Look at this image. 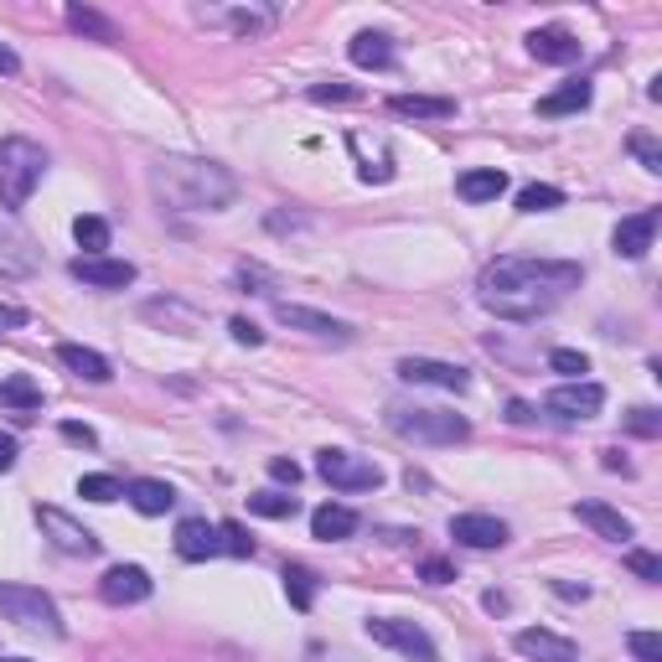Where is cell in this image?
I'll use <instances>...</instances> for the list:
<instances>
[{
	"label": "cell",
	"instance_id": "cell-51",
	"mask_svg": "<svg viewBox=\"0 0 662 662\" xmlns=\"http://www.w3.org/2000/svg\"><path fill=\"white\" fill-rule=\"evenodd\" d=\"M16 68H21V58L5 47V42H0V73H16Z\"/></svg>",
	"mask_w": 662,
	"mask_h": 662
},
{
	"label": "cell",
	"instance_id": "cell-23",
	"mask_svg": "<svg viewBox=\"0 0 662 662\" xmlns=\"http://www.w3.org/2000/svg\"><path fill=\"white\" fill-rule=\"evenodd\" d=\"M575 518H580L584 528H595L601 539H611V544H626L637 528H631V518H622L616 507H605V503H575Z\"/></svg>",
	"mask_w": 662,
	"mask_h": 662
},
{
	"label": "cell",
	"instance_id": "cell-1",
	"mask_svg": "<svg viewBox=\"0 0 662 662\" xmlns=\"http://www.w3.org/2000/svg\"><path fill=\"white\" fill-rule=\"evenodd\" d=\"M584 270L575 259H523V253H503L492 259L482 280H476V300L503 321H539L548 316L569 291H580Z\"/></svg>",
	"mask_w": 662,
	"mask_h": 662
},
{
	"label": "cell",
	"instance_id": "cell-21",
	"mask_svg": "<svg viewBox=\"0 0 662 662\" xmlns=\"http://www.w3.org/2000/svg\"><path fill=\"white\" fill-rule=\"evenodd\" d=\"M140 316L156 321V327H166V331H176V336H197V331H202V311L181 306V300H145Z\"/></svg>",
	"mask_w": 662,
	"mask_h": 662
},
{
	"label": "cell",
	"instance_id": "cell-25",
	"mask_svg": "<svg viewBox=\"0 0 662 662\" xmlns=\"http://www.w3.org/2000/svg\"><path fill=\"white\" fill-rule=\"evenodd\" d=\"M311 533L321 539V544H342V539H352L357 533V512L342 503H327L311 512Z\"/></svg>",
	"mask_w": 662,
	"mask_h": 662
},
{
	"label": "cell",
	"instance_id": "cell-18",
	"mask_svg": "<svg viewBox=\"0 0 662 662\" xmlns=\"http://www.w3.org/2000/svg\"><path fill=\"white\" fill-rule=\"evenodd\" d=\"M512 647H518L523 658H533V662H575V658H580V647L569 642V637L544 631V626H523V631L512 637Z\"/></svg>",
	"mask_w": 662,
	"mask_h": 662
},
{
	"label": "cell",
	"instance_id": "cell-42",
	"mask_svg": "<svg viewBox=\"0 0 662 662\" xmlns=\"http://www.w3.org/2000/svg\"><path fill=\"white\" fill-rule=\"evenodd\" d=\"M626 565H631V575H642L647 584L662 580V559H658V554H647V548H631V554H626Z\"/></svg>",
	"mask_w": 662,
	"mask_h": 662
},
{
	"label": "cell",
	"instance_id": "cell-26",
	"mask_svg": "<svg viewBox=\"0 0 662 662\" xmlns=\"http://www.w3.org/2000/svg\"><path fill=\"white\" fill-rule=\"evenodd\" d=\"M389 109L399 119H450L456 115V98H446V94H393Z\"/></svg>",
	"mask_w": 662,
	"mask_h": 662
},
{
	"label": "cell",
	"instance_id": "cell-50",
	"mask_svg": "<svg viewBox=\"0 0 662 662\" xmlns=\"http://www.w3.org/2000/svg\"><path fill=\"white\" fill-rule=\"evenodd\" d=\"M0 327H26V311L21 306H0Z\"/></svg>",
	"mask_w": 662,
	"mask_h": 662
},
{
	"label": "cell",
	"instance_id": "cell-15",
	"mask_svg": "<svg viewBox=\"0 0 662 662\" xmlns=\"http://www.w3.org/2000/svg\"><path fill=\"white\" fill-rule=\"evenodd\" d=\"M98 595L109 605H140V601H151V575L140 565H109L104 580H98Z\"/></svg>",
	"mask_w": 662,
	"mask_h": 662
},
{
	"label": "cell",
	"instance_id": "cell-22",
	"mask_svg": "<svg viewBox=\"0 0 662 662\" xmlns=\"http://www.w3.org/2000/svg\"><path fill=\"white\" fill-rule=\"evenodd\" d=\"M58 363L73 373V378H83V383H109V378H115V373H109V357L94 347H79V342H62Z\"/></svg>",
	"mask_w": 662,
	"mask_h": 662
},
{
	"label": "cell",
	"instance_id": "cell-35",
	"mask_svg": "<svg viewBox=\"0 0 662 662\" xmlns=\"http://www.w3.org/2000/svg\"><path fill=\"white\" fill-rule=\"evenodd\" d=\"M68 26H73V32H88V37H98V42H115L119 37L115 21H104L98 11H88V5H68Z\"/></svg>",
	"mask_w": 662,
	"mask_h": 662
},
{
	"label": "cell",
	"instance_id": "cell-40",
	"mask_svg": "<svg viewBox=\"0 0 662 662\" xmlns=\"http://www.w3.org/2000/svg\"><path fill=\"white\" fill-rule=\"evenodd\" d=\"M217 533H223V554H238V559H253V539L244 533L238 523H217Z\"/></svg>",
	"mask_w": 662,
	"mask_h": 662
},
{
	"label": "cell",
	"instance_id": "cell-44",
	"mask_svg": "<svg viewBox=\"0 0 662 662\" xmlns=\"http://www.w3.org/2000/svg\"><path fill=\"white\" fill-rule=\"evenodd\" d=\"M311 98H316V104H352L357 88H347V83H316Z\"/></svg>",
	"mask_w": 662,
	"mask_h": 662
},
{
	"label": "cell",
	"instance_id": "cell-7",
	"mask_svg": "<svg viewBox=\"0 0 662 662\" xmlns=\"http://www.w3.org/2000/svg\"><path fill=\"white\" fill-rule=\"evenodd\" d=\"M42 270L37 238L16 223V213L0 208V280H32Z\"/></svg>",
	"mask_w": 662,
	"mask_h": 662
},
{
	"label": "cell",
	"instance_id": "cell-48",
	"mask_svg": "<svg viewBox=\"0 0 662 662\" xmlns=\"http://www.w3.org/2000/svg\"><path fill=\"white\" fill-rule=\"evenodd\" d=\"M270 476H274V482H285V487H295V482H300V466H295V461H285V456H274Z\"/></svg>",
	"mask_w": 662,
	"mask_h": 662
},
{
	"label": "cell",
	"instance_id": "cell-5",
	"mask_svg": "<svg viewBox=\"0 0 662 662\" xmlns=\"http://www.w3.org/2000/svg\"><path fill=\"white\" fill-rule=\"evenodd\" d=\"M316 476L336 492H373L383 487V466L373 456H357V450H321L316 456Z\"/></svg>",
	"mask_w": 662,
	"mask_h": 662
},
{
	"label": "cell",
	"instance_id": "cell-4",
	"mask_svg": "<svg viewBox=\"0 0 662 662\" xmlns=\"http://www.w3.org/2000/svg\"><path fill=\"white\" fill-rule=\"evenodd\" d=\"M389 429L414 446H461L471 435V419L450 410H389Z\"/></svg>",
	"mask_w": 662,
	"mask_h": 662
},
{
	"label": "cell",
	"instance_id": "cell-32",
	"mask_svg": "<svg viewBox=\"0 0 662 662\" xmlns=\"http://www.w3.org/2000/svg\"><path fill=\"white\" fill-rule=\"evenodd\" d=\"M280 580H285V595H291L295 611H311V605H316V575H311V569H306V565H285Z\"/></svg>",
	"mask_w": 662,
	"mask_h": 662
},
{
	"label": "cell",
	"instance_id": "cell-39",
	"mask_svg": "<svg viewBox=\"0 0 662 662\" xmlns=\"http://www.w3.org/2000/svg\"><path fill=\"white\" fill-rule=\"evenodd\" d=\"M548 368L565 373L569 383H580L584 373H590V357H584V352H575V347H554V352H548Z\"/></svg>",
	"mask_w": 662,
	"mask_h": 662
},
{
	"label": "cell",
	"instance_id": "cell-8",
	"mask_svg": "<svg viewBox=\"0 0 662 662\" xmlns=\"http://www.w3.org/2000/svg\"><path fill=\"white\" fill-rule=\"evenodd\" d=\"M368 637L378 647L399 652V658H410V662H435L429 631L425 626H414V622H399V616H368Z\"/></svg>",
	"mask_w": 662,
	"mask_h": 662
},
{
	"label": "cell",
	"instance_id": "cell-31",
	"mask_svg": "<svg viewBox=\"0 0 662 662\" xmlns=\"http://www.w3.org/2000/svg\"><path fill=\"white\" fill-rule=\"evenodd\" d=\"M79 497H83V503L109 507V503L125 497V487H119V476H109V471H88V476H79Z\"/></svg>",
	"mask_w": 662,
	"mask_h": 662
},
{
	"label": "cell",
	"instance_id": "cell-14",
	"mask_svg": "<svg viewBox=\"0 0 662 662\" xmlns=\"http://www.w3.org/2000/svg\"><path fill=\"white\" fill-rule=\"evenodd\" d=\"M73 280L94 285V291H125V285H135V264L109 259V253H83V259H73Z\"/></svg>",
	"mask_w": 662,
	"mask_h": 662
},
{
	"label": "cell",
	"instance_id": "cell-54",
	"mask_svg": "<svg viewBox=\"0 0 662 662\" xmlns=\"http://www.w3.org/2000/svg\"><path fill=\"white\" fill-rule=\"evenodd\" d=\"M5 662H32V658H5Z\"/></svg>",
	"mask_w": 662,
	"mask_h": 662
},
{
	"label": "cell",
	"instance_id": "cell-47",
	"mask_svg": "<svg viewBox=\"0 0 662 662\" xmlns=\"http://www.w3.org/2000/svg\"><path fill=\"white\" fill-rule=\"evenodd\" d=\"M429 584H450L456 580V569H450V559H425V569H419Z\"/></svg>",
	"mask_w": 662,
	"mask_h": 662
},
{
	"label": "cell",
	"instance_id": "cell-53",
	"mask_svg": "<svg viewBox=\"0 0 662 662\" xmlns=\"http://www.w3.org/2000/svg\"><path fill=\"white\" fill-rule=\"evenodd\" d=\"M507 419H512V425H528V419H533V410H528V404H512V410H507Z\"/></svg>",
	"mask_w": 662,
	"mask_h": 662
},
{
	"label": "cell",
	"instance_id": "cell-29",
	"mask_svg": "<svg viewBox=\"0 0 662 662\" xmlns=\"http://www.w3.org/2000/svg\"><path fill=\"white\" fill-rule=\"evenodd\" d=\"M456 192L466 197V202H497V197L507 192V176L497 172V166H482V172L461 176V181H456Z\"/></svg>",
	"mask_w": 662,
	"mask_h": 662
},
{
	"label": "cell",
	"instance_id": "cell-33",
	"mask_svg": "<svg viewBox=\"0 0 662 662\" xmlns=\"http://www.w3.org/2000/svg\"><path fill=\"white\" fill-rule=\"evenodd\" d=\"M73 238H79L83 253H104L109 249V223H104L98 213H79L73 217Z\"/></svg>",
	"mask_w": 662,
	"mask_h": 662
},
{
	"label": "cell",
	"instance_id": "cell-2",
	"mask_svg": "<svg viewBox=\"0 0 662 662\" xmlns=\"http://www.w3.org/2000/svg\"><path fill=\"white\" fill-rule=\"evenodd\" d=\"M145 181L161 208H172V213H217L238 197L234 172L208 156H161Z\"/></svg>",
	"mask_w": 662,
	"mask_h": 662
},
{
	"label": "cell",
	"instance_id": "cell-49",
	"mask_svg": "<svg viewBox=\"0 0 662 662\" xmlns=\"http://www.w3.org/2000/svg\"><path fill=\"white\" fill-rule=\"evenodd\" d=\"M11 466H16V435L0 429V471H11Z\"/></svg>",
	"mask_w": 662,
	"mask_h": 662
},
{
	"label": "cell",
	"instance_id": "cell-28",
	"mask_svg": "<svg viewBox=\"0 0 662 662\" xmlns=\"http://www.w3.org/2000/svg\"><path fill=\"white\" fill-rule=\"evenodd\" d=\"M590 98H595V88L584 79L565 83V88H554V94L539 98V115L544 119H559V115H580V109H590Z\"/></svg>",
	"mask_w": 662,
	"mask_h": 662
},
{
	"label": "cell",
	"instance_id": "cell-3",
	"mask_svg": "<svg viewBox=\"0 0 662 662\" xmlns=\"http://www.w3.org/2000/svg\"><path fill=\"white\" fill-rule=\"evenodd\" d=\"M42 176H47V151H42L37 140H26V135L0 140V208L5 213L37 192Z\"/></svg>",
	"mask_w": 662,
	"mask_h": 662
},
{
	"label": "cell",
	"instance_id": "cell-12",
	"mask_svg": "<svg viewBox=\"0 0 662 662\" xmlns=\"http://www.w3.org/2000/svg\"><path fill=\"white\" fill-rule=\"evenodd\" d=\"M544 410L554 414V419H595V414L605 410V389L601 383H590V378H580V383H559V389L544 399Z\"/></svg>",
	"mask_w": 662,
	"mask_h": 662
},
{
	"label": "cell",
	"instance_id": "cell-30",
	"mask_svg": "<svg viewBox=\"0 0 662 662\" xmlns=\"http://www.w3.org/2000/svg\"><path fill=\"white\" fill-rule=\"evenodd\" d=\"M347 145L357 151V161H363V166H357V176H363V181H389V176H393V161H389V151H383V145H368V135H352Z\"/></svg>",
	"mask_w": 662,
	"mask_h": 662
},
{
	"label": "cell",
	"instance_id": "cell-11",
	"mask_svg": "<svg viewBox=\"0 0 662 662\" xmlns=\"http://www.w3.org/2000/svg\"><path fill=\"white\" fill-rule=\"evenodd\" d=\"M274 321L291 331H306L316 342H352V327L347 321H336L327 311H311V306H291V300H274Z\"/></svg>",
	"mask_w": 662,
	"mask_h": 662
},
{
	"label": "cell",
	"instance_id": "cell-16",
	"mask_svg": "<svg viewBox=\"0 0 662 662\" xmlns=\"http://www.w3.org/2000/svg\"><path fill=\"white\" fill-rule=\"evenodd\" d=\"M176 554H181L187 565L217 559V554H223V533H217L208 518H181V523H176Z\"/></svg>",
	"mask_w": 662,
	"mask_h": 662
},
{
	"label": "cell",
	"instance_id": "cell-13",
	"mask_svg": "<svg viewBox=\"0 0 662 662\" xmlns=\"http://www.w3.org/2000/svg\"><path fill=\"white\" fill-rule=\"evenodd\" d=\"M399 378L404 383H429V389H446V393L471 389V373L461 363H440V357H404L399 363Z\"/></svg>",
	"mask_w": 662,
	"mask_h": 662
},
{
	"label": "cell",
	"instance_id": "cell-10",
	"mask_svg": "<svg viewBox=\"0 0 662 662\" xmlns=\"http://www.w3.org/2000/svg\"><path fill=\"white\" fill-rule=\"evenodd\" d=\"M37 528H42V539L58 548V554H73V559L98 554V539L79 523V518H68L62 507H37Z\"/></svg>",
	"mask_w": 662,
	"mask_h": 662
},
{
	"label": "cell",
	"instance_id": "cell-36",
	"mask_svg": "<svg viewBox=\"0 0 662 662\" xmlns=\"http://www.w3.org/2000/svg\"><path fill=\"white\" fill-rule=\"evenodd\" d=\"M0 404H11V410H37L42 389L32 378H0Z\"/></svg>",
	"mask_w": 662,
	"mask_h": 662
},
{
	"label": "cell",
	"instance_id": "cell-52",
	"mask_svg": "<svg viewBox=\"0 0 662 662\" xmlns=\"http://www.w3.org/2000/svg\"><path fill=\"white\" fill-rule=\"evenodd\" d=\"M605 471H622V476H631V466L622 461V450H605Z\"/></svg>",
	"mask_w": 662,
	"mask_h": 662
},
{
	"label": "cell",
	"instance_id": "cell-17",
	"mask_svg": "<svg viewBox=\"0 0 662 662\" xmlns=\"http://www.w3.org/2000/svg\"><path fill=\"white\" fill-rule=\"evenodd\" d=\"M450 539L466 544V548H503L507 523L492 518V512H461V518H450Z\"/></svg>",
	"mask_w": 662,
	"mask_h": 662
},
{
	"label": "cell",
	"instance_id": "cell-27",
	"mask_svg": "<svg viewBox=\"0 0 662 662\" xmlns=\"http://www.w3.org/2000/svg\"><path fill=\"white\" fill-rule=\"evenodd\" d=\"M347 58L357 62V68L383 73V68H393V42L383 37V32H357V37L347 42Z\"/></svg>",
	"mask_w": 662,
	"mask_h": 662
},
{
	"label": "cell",
	"instance_id": "cell-41",
	"mask_svg": "<svg viewBox=\"0 0 662 662\" xmlns=\"http://www.w3.org/2000/svg\"><path fill=\"white\" fill-rule=\"evenodd\" d=\"M626 647L637 652V662H662V637H658V631H631Z\"/></svg>",
	"mask_w": 662,
	"mask_h": 662
},
{
	"label": "cell",
	"instance_id": "cell-19",
	"mask_svg": "<svg viewBox=\"0 0 662 662\" xmlns=\"http://www.w3.org/2000/svg\"><path fill=\"white\" fill-rule=\"evenodd\" d=\"M528 52L539 62L569 68V62H580V37L569 26H539V32H528Z\"/></svg>",
	"mask_w": 662,
	"mask_h": 662
},
{
	"label": "cell",
	"instance_id": "cell-6",
	"mask_svg": "<svg viewBox=\"0 0 662 662\" xmlns=\"http://www.w3.org/2000/svg\"><path fill=\"white\" fill-rule=\"evenodd\" d=\"M0 616H5V622H16L21 631H47V637H62L58 605L47 601L42 590H32V584H0Z\"/></svg>",
	"mask_w": 662,
	"mask_h": 662
},
{
	"label": "cell",
	"instance_id": "cell-9",
	"mask_svg": "<svg viewBox=\"0 0 662 662\" xmlns=\"http://www.w3.org/2000/svg\"><path fill=\"white\" fill-rule=\"evenodd\" d=\"M197 21L228 26L234 37H264V32H274L280 11L274 5H259V0H249V5H197Z\"/></svg>",
	"mask_w": 662,
	"mask_h": 662
},
{
	"label": "cell",
	"instance_id": "cell-24",
	"mask_svg": "<svg viewBox=\"0 0 662 662\" xmlns=\"http://www.w3.org/2000/svg\"><path fill=\"white\" fill-rule=\"evenodd\" d=\"M130 507L135 512H145V518H161V512H172L176 507V487L172 482H156V476H140V482H130Z\"/></svg>",
	"mask_w": 662,
	"mask_h": 662
},
{
	"label": "cell",
	"instance_id": "cell-45",
	"mask_svg": "<svg viewBox=\"0 0 662 662\" xmlns=\"http://www.w3.org/2000/svg\"><path fill=\"white\" fill-rule=\"evenodd\" d=\"M228 331H234V342H244V347H259V342H264V331L253 327L249 316H234V321H228Z\"/></svg>",
	"mask_w": 662,
	"mask_h": 662
},
{
	"label": "cell",
	"instance_id": "cell-46",
	"mask_svg": "<svg viewBox=\"0 0 662 662\" xmlns=\"http://www.w3.org/2000/svg\"><path fill=\"white\" fill-rule=\"evenodd\" d=\"M58 435L68 440V446H98V435L88 425H79V419H68V425H58Z\"/></svg>",
	"mask_w": 662,
	"mask_h": 662
},
{
	"label": "cell",
	"instance_id": "cell-43",
	"mask_svg": "<svg viewBox=\"0 0 662 662\" xmlns=\"http://www.w3.org/2000/svg\"><path fill=\"white\" fill-rule=\"evenodd\" d=\"M631 156L642 161L647 172H662V145L652 135H631Z\"/></svg>",
	"mask_w": 662,
	"mask_h": 662
},
{
	"label": "cell",
	"instance_id": "cell-20",
	"mask_svg": "<svg viewBox=\"0 0 662 662\" xmlns=\"http://www.w3.org/2000/svg\"><path fill=\"white\" fill-rule=\"evenodd\" d=\"M652 238H658V208L622 217V223H616V234H611V249L622 253V259H642V253L652 249Z\"/></svg>",
	"mask_w": 662,
	"mask_h": 662
},
{
	"label": "cell",
	"instance_id": "cell-37",
	"mask_svg": "<svg viewBox=\"0 0 662 662\" xmlns=\"http://www.w3.org/2000/svg\"><path fill=\"white\" fill-rule=\"evenodd\" d=\"M295 497H285V492H253L249 497V512H259V518H295Z\"/></svg>",
	"mask_w": 662,
	"mask_h": 662
},
{
	"label": "cell",
	"instance_id": "cell-38",
	"mask_svg": "<svg viewBox=\"0 0 662 662\" xmlns=\"http://www.w3.org/2000/svg\"><path fill=\"white\" fill-rule=\"evenodd\" d=\"M622 425L631 429V435H642V440H658V435H662V414L652 410V404H637V410L622 414Z\"/></svg>",
	"mask_w": 662,
	"mask_h": 662
},
{
	"label": "cell",
	"instance_id": "cell-34",
	"mask_svg": "<svg viewBox=\"0 0 662 662\" xmlns=\"http://www.w3.org/2000/svg\"><path fill=\"white\" fill-rule=\"evenodd\" d=\"M554 208H565V192L548 187V181H533L518 192V213H554Z\"/></svg>",
	"mask_w": 662,
	"mask_h": 662
}]
</instances>
